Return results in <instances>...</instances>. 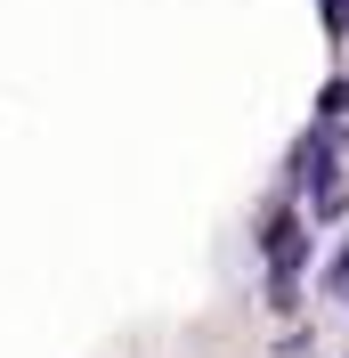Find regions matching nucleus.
<instances>
[{
    "instance_id": "nucleus-1",
    "label": "nucleus",
    "mask_w": 349,
    "mask_h": 358,
    "mask_svg": "<svg viewBox=\"0 0 349 358\" xmlns=\"http://www.w3.org/2000/svg\"><path fill=\"white\" fill-rule=\"evenodd\" d=\"M333 114H349V73H333V82L317 90V122H333Z\"/></svg>"
},
{
    "instance_id": "nucleus-3",
    "label": "nucleus",
    "mask_w": 349,
    "mask_h": 358,
    "mask_svg": "<svg viewBox=\"0 0 349 358\" xmlns=\"http://www.w3.org/2000/svg\"><path fill=\"white\" fill-rule=\"evenodd\" d=\"M341 310H349V293H341Z\"/></svg>"
},
{
    "instance_id": "nucleus-2",
    "label": "nucleus",
    "mask_w": 349,
    "mask_h": 358,
    "mask_svg": "<svg viewBox=\"0 0 349 358\" xmlns=\"http://www.w3.org/2000/svg\"><path fill=\"white\" fill-rule=\"evenodd\" d=\"M317 285H325L333 301H341V293H349V236H341V245H333V261H325V277H317Z\"/></svg>"
}]
</instances>
